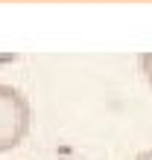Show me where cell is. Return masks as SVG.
<instances>
[{
  "instance_id": "obj_2",
  "label": "cell",
  "mask_w": 152,
  "mask_h": 160,
  "mask_svg": "<svg viewBox=\"0 0 152 160\" xmlns=\"http://www.w3.org/2000/svg\"><path fill=\"white\" fill-rule=\"evenodd\" d=\"M140 73L146 76L149 88H152V52H144V55H140Z\"/></svg>"
},
{
  "instance_id": "obj_3",
  "label": "cell",
  "mask_w": 152,
  "mask_h": 160,
  "mask_svg": "<svg viewBox=\"0 0 152 160\" xmlns=\"http://www.w3.org/2000/svg\"><path fill=\"white\" fill-rule=\"evenodd\" d=\"M135 160H152V148H146V152H140Z\"/></svg>"
},
{
  "instance_id": "obj_1",
  "label": "cell",
  "mask_w": 152,
  "mask_h": 160,
  "mask_svg": "<svg viewBox=\"0 0 152 160\" xmlns=\"http://www.w3.org/2000/svg\"><path fill=\"white\" fill-rule=\"evenodd\" d=\"M32 128V105L18 88L0 82V152H12Z\"/></svg>"
}]
</instances>
